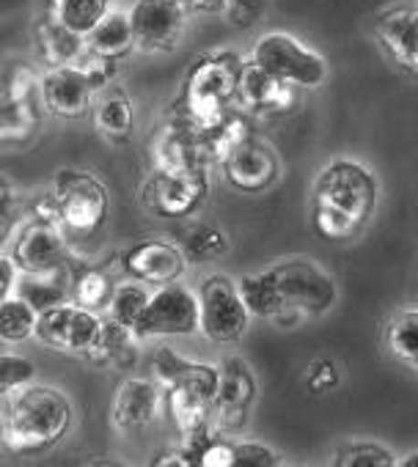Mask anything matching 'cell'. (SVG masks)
<instances>
[{
    "mask_svg": "<svg viewBox=\"0 0 418 467\" xmlns=\"http://www.w3.org/2000/svg\"><path fill=\"white\" fill-rule=\"evenodd\" d=\"M20 273H23V267L17 265L12 251H4V256H0V297L12 295V284L17 281Z\"/></svg>",
    "mask_w": 418,
    "mask_h": 467,
    "instance_id": "cell-45",
    "label": "cell"
},
{
    "mask_svg": "<svg viewBox=\"0 0 418 467\" xmlns=\"http://www.w3.org/2000/svg\"><path fill=\"white\" fill-rule=\"evenodd\" d=\"M132 330L138 333V338L193 336L195 330H201L198 292H190L179 281L160 286L157 292H152L149 306L143 308V314Z\"/></svg>",
    "mask_w": 418,
    "mask_h": 467,
    "instance_id": "cell-9",
    "label": "cell"
},
{
    "mask_svg": "<svg viewBox=\"0 0 418 467\" xmlns=\"http://www.w3.org/2000/svg\"><path fill=\"white\" fill-rule=\"evenodd\" d=\"M72 401L50 385H26L4 396V445L12 453H39L67 437Z\"/></svg>",
    "mask_w": 418,
    "mask_h": 467,
    "instance_id": "cell-3",
    "label": "cell"
},
{
    "mask_svg": "<svg viewBox=\"0 0 418 467\" xmlns=\"http://www.w3.org/2000/svg\"><path fill=\"white\" fill-rule=\"evenodd\" d=\"M377 179L358 160L328 162L311 192V225L328 243H352L361 237L377 209Z\"/></svg>",
    "mask_w": 418,
    "mask_h": 467,
    "instance_id": "cell-1",
    "label": "cell"
},
{
    "mask_svg": "<svg viewBox=\"0 0 418 467\" xmlns=\"http://www.w3.org/2000/svg\"><path fill=\"white\" fill-rule=\"evenodd\" d=\"M37 325L39 308L20 292L0 300V336H4V344H23L26 338L37 336Z\"/></svg>",
    "mask_w": 418,
    "mask_h": 467,
    "instance_id": "cell-26",
    "label": "cell"
},
{
    "mask_svg": "<svg viewBox=\"0 0 418 467\" xmlns=\"http://www.w3.org/2000/svg\"><path fill=\"white\" fill-rule=\"evenodd\" d=\"M56 198L61 206V220L64 228L72 234H94L99 225L108 220V190L105 184L89 173V171H75L64 168L56 173Z\"/></svg>",
    "mask_w": 418,
    "mask_h": 467,
    "instance_id": "cell-8",
    "label": "cell"
},
{
    "mask_svg": "<svg viewBox=\"0 0 418 467\" xmlns=\"http://www.w3.org/2000/svg\"><path fill=\"white\" fill-rule=\"evenodd\" d=\"M209 192L206 168L193 171H154L143 190L146 206L165 220H182L193 214Z\"/></svg>",
    "mask_w": 418,
    "mask_h": 467,
    "instance_id": "cell-10",
    "label": "cell"
},
{
    "mask_svg": "<svg viewBox=\"0 0 418 467\" xmlns=\"http://www.w3.org/2000/svg\"><path fill=\"white\" fill-rule=\"evenodd\" d=\"M184 363H187V358H182L173 347H160L152 355V377H157L162 385H168L184 368Z\"/></svg>",
    "mask_w": 418,
    "mask_h": 467,
    "instance_id": "cell-42",
    "label": "cell"
},
{
    "mask_svg": "<svg viewBox=\"0 0 418 467\" xmlns=\"http://www.w3.org/2000/svg\"><path fill=\"white\" fill-rule=\"evenodd\" d=\"M248 138H254V124L246 113H229V119L213 130L209 135H204V149H206V162H224L240 143H246Z\"/></svg>",
    "mask_w": 418,
    "mask_h": 467,
    "instance_id": "cell-29",
    "label": "cell"
},
{
    "mask_svg": "<svg viewBox=\"0 0 418 467\" xmlns=\"http://www.w3.org/2000/svg\"><path fill=\"white\" fill-rule=\"evenodd\" d=\"M64 231L67 228H61V225H50V223L31 217L15 237V245L4 248V251H12V256L17 259L23 273H37V275L58 273L67 259Z\"/></svg>",
    "mask_w": 418,
    "mask_h": 467,
    "instance_id": "cell-14",
    "label": "cell"
},
{
    "mask_svg": "<svg viewBox=\"0 0 418 467\" xmlns=\"http://www.w3.org/2000/svg\"><path fill=\"white\" fill-rule=\"evenodd\" d=\"M138 341L141 338L132 327L108 317V319H102L99 338L94 341V347L86 355L91 363L105 366V368H132L138 360Z\"/></svg>",
    "mask_w": 418,
    "mask_h": 467,
    "instance_id": "cell-23",
    "label": "cell"
},
{
    "mask_svg": "<svg viewBox=\"0 0 418 467\" xmlns=\"http://www.w3.org/2000/svg\"><path fill=\"white\" fill-rule=\"evenodd\" d=\"M56 275L58 273H45V275H37V273H23V286H20V295L26 300H31L39 314L64 303V286L56 284Z\"/></svg>",
    "mask_w": 418,
    "mask_h": 467,
    "instance_id": "cell-36",
    "label": "cell"
},
{
    "mask_svg": "<svg viewBox=\"0 0 418 467\" xmlns=\"http://www.w3.org/2000/svg\"><path fill=\"white\" fill-rule=\"evenodd\" d=\"M102 319L97 311L80 306V303H58L39 314L37 338L61 352H89L94 341L99 338Z\"/></svg>",
    "mask_w": 418,
    "mask_h": 467,
    "instance_id": "cell-11",
    "label": "cell"
},
{
    "mask_svg": "<svg viewBox=\"0 0 418 467\" xmlns=\"http://www.w3.org/2000/svg\"><path fill=\"white\" fill-rule=\"evenodd\" d=\"M89 47L108 58V61H121L130 56L132 47H138L135 42V31H132V20H130V9L127 12H119V9H110L94 28L91 34L86 36Z\"/></svg>",
    "mask_w": 418,
    "mask_h": 467,
    "instance_id": "cell-24",
    "label": "cell"
},
{
    "mask_svg": "<svg viewBox=\"0 0 418 467\" xmlns=\"http://www.w3.org/2000/svg\"><path fill=\"white\" fill-rule=\"evenodd\" d=\"M94 127L110 143H127L135 132V105L127 91L105 88L94 105Z\"/></svg>",
    "mask_w": 418,
    "mask_h": 467,
    "instance_id": "cell-25",
    "label": "cell"
},
{
    "mask_svg": "<svg viewBox=\"0 0 418 467\" xmlns=\"http://www.w3.org/2000/svg\"><path fill=\"white\" fill-rule=\"evenodd\" d=\"M99 88L91 83L86 72L78 67H56L47 69L39 80V97L47 113L58 119H80L91 110L94 94Z\"/></svg>",
    "mask_w": 418,
    "mask_h": 467,
    "instance_id": "cell-15",
    "label": "cell"
},
{
    "mask_svg": "<svg viewBox=\"0 0 418 467\" xmlns=\"http://www.w3.org/2000/svg\"><path fill=\"white\" fill-rule=\"evenodd\" d=\"M267 270L273 275V284H276L278 295L287 303V311L284 314L325 317L336 306V300H339L336 281L322 267H317L308 259L278 262V265H273Z\"/></svg>",
    "mask_w": 418,
    "mask_h": 467,
    "instance_id": "cell-6",
    "label": "cell"
},
{
    "mask_svg": "<svg viewBox=\"0 0 418 467\" xmlns=\"http://www.w3.org/2000/svg\"><path fill=\"white\" fill-rule=\"evenodd\" d=\"M221 371V382H218V399H215V410H213V423L221 434L237 431L243 429L248 410L256 399V377L254 371L246 366L243 358H224L218 363Z\"/></svg>",
    "mask_w": 418,
    "mask_h": 467,
    "instance_id": "cell-13",
    "label": "cell"
},
{
    "mask_svg": "<svg viewBox=\"0 0 418 467\" xmlns=\"http://www.w3.org/2000/svg\"><path fill=\"white\" fill-rule=\"evenodd\" d=\"M58 4H61V0H47V12H53V9H56Z\"/></svg>",
    "mask_w": 418,
    "mask_h": 467,
    "instance_id": "cell-48",
    "label": "cell"
},
{
    "mask_svg": "<svg viewBox=\"0 0 418 467\" xmlns=\"http://www.w3.org/2000/svg\"><path fill=\"white\" fill-rule=\"evenodd\" d=\"M149 297L152 292H146L143 281H132V284H119L113 297H110V306H108V317H113L116 322L127 325V327H135L143 308L149 306Z\"/></svg>",
    "mask_w": 418,
    "mask_h": 467,
    "instance_id": "cell-33",
    "label": "cell"
},
{
    "mask_svg": "<svg viewBox=\"0 0 418 467\" xmlns=\"http://www.w3.org/2000/svg\"><path fill=\"white\" fill-rule=\"evenodd\" d=\"M374 36L388 58L418 80V6H391L374 23Z\"/></svg>",
    "mask_w": 418,
    "mask_h": 467,
    "instance_id": "cell-16",
    "label": "cell"
},
{
    "mask_svg": "<svg viewBox=\"0 0 418 467\" xmlns=\"http://www.w3.org/2000/svg\"><path fill=\"white\" fill-rule=\"evenodd\" d=\"M113 292H116V286L110 284L108 273H102V270H86V273L75 281V286H72L75 303H80V306H86V308H91V311L108 308Z\"/></svg>",
    "mask_w": 418,
    "mask_h": 467,
    "instance_id": "cell-34",
    "label": "cell"
},
{
    "mask_svg": "<svg viewBox=\"0 0 418 467\" xmlns=\"http://www.w3.org/2000/svg\"><path fill=\"white\" fill-rule=\"evenodd\" d=\"M270 12V0H226V20L237 31L256 28Z\"/></svg>",
    "mask_w": 418,
    "mask_h": 467,
    "instance_id": "cell-39",
    "label": "cell"
},
{
    "mask_svg": "<svg viewBox=\"0 0 418 467\" xmlns=\"http://www.w3.org/2000/svg\"><path fill=\"white\" fill-rule=\"evenodd\" d=\"M187 15L182 0H132L130 20L138 50L152 56L171 53L184 34Z\"/></svg>",
    "mask_w": 418,
    "mask_h": 467,
    "instance_id": "cell-12",
    "label": "cell"
},
{
    "mask_svg": "<svg viewBox=\"0 0 418 467\" xmlns=\"http://www.w3.org/2000/svg\"><path fill=\"white\" fill-rule=\"evenodd\" d=\"M113 4L116 0H61V4L47 15L61 20L69 31L89 36L91 28L113 9Z\"/></svg>",
    "mask_w": 418,
    "mask_h": 467,
    "instance_id": "cell-31",
    "label": "cell"
},
{
    "mask_svg": "<svg viewBox=\"0 0 418 467\" xmlns=\"http://www.w3.org/2000/svg\"><path fill=\"white\" fill-rule=\"evenodd\" d=\"M201 336L213 344H237L251 322V311L237 289L224 275H209L198 286Z\"/></svg>",
    "mask_w": 418,
    "mask_h": 467,
    "instance_id": "cell-7",
    "label": "cell"
},
{
    "mask_svg": "<svg viewBox=\"0 0 418 467\" xmlns=\"http://www.w3.org/2000/svg\"><path fill=\"white\" fill-rule=\"evenodd\" d=\"M251 58L295 88H319L328 80V61L289 31L262 34L251 47Z\"/></svg>",
    "mask_w": 418,
    "mask_h": 467,
    "instance_id": "cell-4",
    "label": "cell"
},
{
    "mask_svg": "<svg viewBox=\"0 0 418 467\" xmlns=\"http://www.w3.org/2000/svg\"><path fill=\"white\" fill-rule=\"evenodd\" d=\"M333 464L336 467H396L399 459L382 442L355 440V442H347V445L339 448Z\"/></svg>",
    "mask_w": 418,
    "mask_h": 467,
    "instance_id": "cell-32",
    "label": "cell"
},
{
    "mask_svg": "<svg viewBox=\"0 0 418 467\" xmlns=\"http://www.w3.org/2000/svg\"><path fill=\"white\" fill-rule=\"evenodd\" d=\"M182 254L190 265H213L229 254V237L215 223H198L187 231Z\"/></svg>",
    "mask_w": 418,
    "mask_h": 467,
    "instance_id": "cell-28",
    "label": "cell"
},
{
    "mask_svg": "<svg viewBox=\"0 0 418 467\" xmlns=\"http://www.w3.org/2000/svg\"><path fill=\"white\" fill-rule=\"evenodd\" d=\"M218 382H221L218 366L187 360L184 368L168 385H162L171 420L182 434L209 423L218 399Z\"/></svg>",
    "mask_w": 418,
    "mask_h": 467,
    "instance_id": "cell-5",
    "label": "cell"
},
{
    "mask_svg": "<svg viewBox=\"0 0 418 467\" xmlns=\"http://www.w3.org/2000/svg\"><path fill=\"white\" fill-rule=\"evenodd\" d=\"M396 467H418V448H415V451H410L407 456H402Z\"/></svg>",
    "mask_w": 418,
    "mask_h": 467,
    "instance_id": "cell-47",
    "label": "cell"
},
{
    "mask_svg": "<svg viewBox=\"0 0 418 467\" xmlns=\"http://www.w3.org/2000/svg\"><path fill=\"white\" fill-rule=\"evenodd\" d=\"M190 15H224L226 0H182Z\"/></svg>",
    "mask_w": 418,
    "mask_h": 467,
    "instance_id": "cell-46",
    "label": "cell"
},
{
    "mask_svg": "<svg viewBox=\"0 0 418 467\" xmlns=\"http://www.w3.org/2000/svg\"><path fill=\"white\" fill-rule=\"evenodd\" d=\"M37 102L34 99H4V138L28 140L37 132Z\"/></svg>",
    "mask_w": 418,
    "mask_h": 467,
    "instance_id": "cell-35",
    "label": "cell"
},
{
    "mask_svg": "<svg viewBox=\"0 0 418 467\" xmlns=\"http://www.w3.org/2000/svg\"><path fill=\"white\" fill-rule=\"evenodd\" d=\"M235 459L237 467H278L284 459L259 440H235Z\"/></svg>",
    "mask_w": 418,
    "mask_h": 467,
    "instance_id": "cell-40",
    "label": "cell"
},
{
    "mask_svg": "<svg viewBox=\"0 0 418 467\" xmlns=\"http://www.w3.org/2000/svg\"><path fill=\"white\" fill-rule=\"evenodd\" d=\"M34 379H37V366L28 358L15 352L0 355V390H4V396L31 385Z\"/></svg>",
    "mask_w": 418,
    "mask_h": 467,
    "instance_id": "cell-37",
    "label": "cell"
},
{
    "mask_svg": "<svg viewBox=\"0 0 418 467\" xmlns=\"http://www.w3.org/2000/svg\"><path fill=\"white\" fill-rule=\"evenodd\" d=\"M37 91H39V80H37L34 69L28 64H17L9 72V78H6L4 99H20V102H26V99H34Z\"/></svg>",
    "mask_w": 418,
    "mask_h": 467,
    "instance_id": "cell-41",
    "label": "cell"
},
{
    "mask_svg": "<svg viewBox=\"0 0 418 467\" xmlns=\"http://www.w3.org/2000/svg\"><path fill=\"white\" fill-rule=\"evenodd\" d=\"M237 289H240V295H243V300H246V306H248V311H251L254 317L278 319V317L287 311V303H284V297L278 295L270 270L243 275V278L237 281Z\"/></svg>",
    "mask_w": 418,
    "mask_h": 467,
    "instance_id": "cell-27",
    "label": "cell"
},
{
    "mask_svg": "<svg viewBox=\"0 0 418 467\" xmlns=\"http://www.w3.org/2000/svg\"><path fill=\"white\" fill-rule=\"evenodd\" d=\"M165 401V388L157 377H132L113 396V423L121 431H135L154 423Z\"/></svg>",
    "mask_w": 418,
    "mask_h": 467,
    "instance_id": "cell-21",
    "label": "cell"
},
{
    "mask_svg": "<svg viewBox=\"0 0 418 467\" xmlns=\"http://www.w3.org/2000/svg\"><path fill=\"white\" fill-rule=\"evenodd\" d=\"M31 217H34V220H42V223H50V225H61V228H64V220H61V206H58V198H56V192L37 198V201H34V206H31Z\"/></svg>",
    "mask_w": 418,
    "mask_h": 467,
    "instance_id": "cell-43",
    "label": "cell"
},
{
    "mask_svg": "<svg viewBox=\"0 0 418 467\" xmlns=\"http://www.w3.org/2000/svg\"><path fill=\"white\" fill-rule=\"evenodd\" d=\"M243 61L232 50H218L201 56L184 78L179 99L168 108V119L184 124L195 135H209L218 130L237 102Z\"/></svg>",
    "mask_w": 418,
    "mask_h": 467,
    "instance_id": "cell-2",
    "label": "cell"
},
{
    "mask_svg": "<svg viewBox=\"0 0 418 467\" xmlns=\"http://www.w3.org/2000/svg\"><path fill=\"white\" fill-rule=\"evenodd\" d=\"M303 382L314 396H325V393H330V390H336L341 385V371H339L336 360L314 358V360H308V366L303 371Z\"/></svg>",
    "mask_w": 418,
    "mask_h": 467,
    "instance_id": "cell-38",
    "label": "cell"
},
{
    "mask_svg": "<svg viewBox=\"0 0 418 467\" xmlns=\"http://www.w3.org/2000/svg\"><path fill=\"white\" fill-rule=\"evenodd\" d=\"M385 344L396 360L418 371V308L399 311L385 327Z\"/></svg>",
    "mask_w": 418,
    "mask_h": 467,
    "instance_id": "cell-30",
    "label": "cell"
},
{
    "mask_svg": "<svg viewBox=\"0 0 418 467\" xmlns=\"http://www.w3.org/2000/svg\"><path fill=\"white\" fill-rule=\"evenodd\" d=\"M237 102L256 116H281L295 105V86L267 72L254 58L243 61Z\"/></svg>",
    "mask_w": 418,
    "mask_h": 467,
    "instance_id": "cell-18",
    "label": "cell"
},
{
    "mask_svg": "<svg viewBox=\"0 0 418 467\" xmlns=\"http://www.w3.org/2000/svg\"><path fill=\"white\" fill-rule=\"evenodd\" d=\"M86 36L69 31L61 20L45 15L37 26H34V47L39 53V58L56 69V67H69L75 64L83 50H86Z\"/></svg>",
    "mask_w": 418,
    "mask_h": 467,
    "instance_id": "cell-22",
    "label": "cell"
},
{
    "mask_svg": "<svg viewBox=\"0 0 418 467\" xmlns=\"http://www.w3.org/2000/svg\"><path fill=\"white\" fill-rule=\"evenodd\" d=\"M149 157L157 171H193L206 168V149L204 135H195L184 124L165 116V124L154 132Z\"/></svg>",
    "mask_w": 418,
    "mask_h": 467,
    "instance_id": "cell-19",
    "label": "cell"
},
{
    "mask_svg": "<svg viewBox=\"0 0 418 467\" xmlns=\"http://www.w3.org/2000/svg\"><path fill=\"white\" fill-rule=\"evenodd\" d=\"M184 265H187V259H184L182 248L162 243V240H146L121 254V267L135 281L154 284V286L176 284L184 273Z\"/></svg>",
    "mask_w": 418,
    "mask_h": 467,
    "instance_id": "cell-20",
    "label": "cell"
},
{
    "mask_svg": "<svg viewBox=\"0 0 418 467\" xmlns=\"http://www.w3.org/2000/svg\"><path fill=\"white\" fill-rule=\"evenodd\" d=\"M221 165L229 184L243 192H265L276 184L281 173L276 151L259 138H248L246 143H240Z\"/></svg>",
    "mask_w": 418,
    "mask_h": 467,
    "instance_id": "cell-17",
    "label": "cell"
},
{
    "mask_svg": "<svg viewBox=\"0 0 418 467\" xmlns=\"http://www.w3.org/2000/svg\"><path fill=\"white\" fill-rule=\"evenodd\" d=\"M152 464H157V467H190V464H195V456H193V451L182 442V445H176V448H162V451L152 459Z\"/></svg>",
    "mask_w": 418,
    "mask_h": 467,
    "instance_id": "cell-44",
    "label": "cell"
}]
</instances>
